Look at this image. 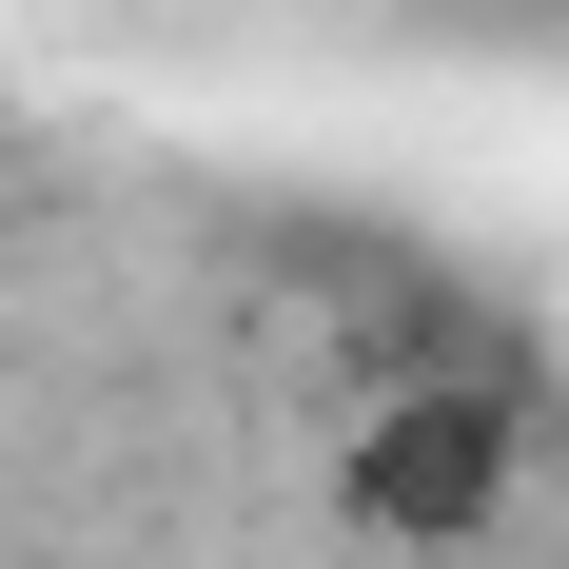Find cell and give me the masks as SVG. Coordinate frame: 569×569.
Masks as SVG:
<instances>
[{"label":"cell","mask_w":569,"mask_h":569,"mask_svg":"<svg viewBox=\"0 0 569 569\" xmlns=\"http://www.w3.org/2000/svg\"><path fill=\"white\" fill-rule=\"evenodd\" d=\"M530 491V393L511 373H393V393H353L335 432V530L353 550H412V569H452L491 550Z\"/></svg>","instance_id":"1"}]
</instances>
